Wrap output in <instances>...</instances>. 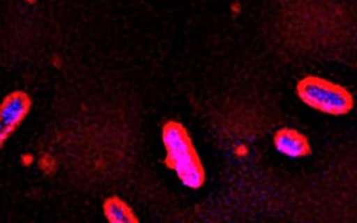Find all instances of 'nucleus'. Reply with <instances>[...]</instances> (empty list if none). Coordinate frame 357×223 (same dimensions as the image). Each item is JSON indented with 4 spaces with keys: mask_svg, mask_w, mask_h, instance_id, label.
Masks as SVG:
<instances>
[{
    "mask_svg": "<svg viewBox=\"0 0 357 223\" xmlns=\"http://www.w3.org/2000/svg\"><path fill=\"white\" fill-rule=\"evenodd\" d=\"M167 150L166 164L176 171L185 187L199 189L206 181V173L187 129L181 123H167L162 129Z\"/></svg>",
    "mask_w": 357,
    "mask_h": 223,
    "instance_id": "1",
    "label": "nucleus"
},
{
    "mask_svg": "<svg viewBox=\"0 0 357 223\" xmlns=\"http://www.w3.org/2000/svg\"><path fill=\"white\" fill-rule=\"evenodd\" d=\"M296 93L303 103L330 116H346L354 107L352 93L346 87L312 75L298 81Z\"/></svg>",
    "mask_w": 357,
    "mask_h": 223,
    "instance_id": "2",
    "label": "nucleus"
},
{
    "mask_svg": "<svg viewBox=\"0 0 357 223\" xmlns=\"http://www.w3.org/2000/svg\"><path fill=\"white\" fill-rule=\"evenodd\" d=\"M31 107V101L24 93H14L6 98L1 108V145L17 128Z\"/></svg>",
    "mask_w": 357,
    "mask_h": 223,
    "instance_id": "3",
    "label": "nucleus"
},
{
    "mask_svg": "<svg viewBox=\"0 0 357 223\" xmlns=\"http://www.w3.org/2000/svg\"><path fill=\"white\" fill-rule=\"evenodd\" d=\"M275 149L292 158L306 157L312 153L308 137L296 129L283 127L273 135Z\"/></svg>",
    "mask_w": 357,
    "mask_h": 223,
    "instance_id": "4",
    "label": "nucleus"
},
{
    "mask_svg": "<svg viewBox=\"0 0 357 223\" xmlns=\"http://www.w3.org/2000/svg\"><path fill=\"white\" fill-rule=\"evenodd\" d=\"M104 213L106 218L112 223H137L139 219L135 217L132 208L127 206L118 196L106 199L104 202Z\"/></svg>",
    "mask_w": 357,
    "mask_h": 223,
    "instance_id": "5",
    "label": "nucleus"
}]
</instances>
